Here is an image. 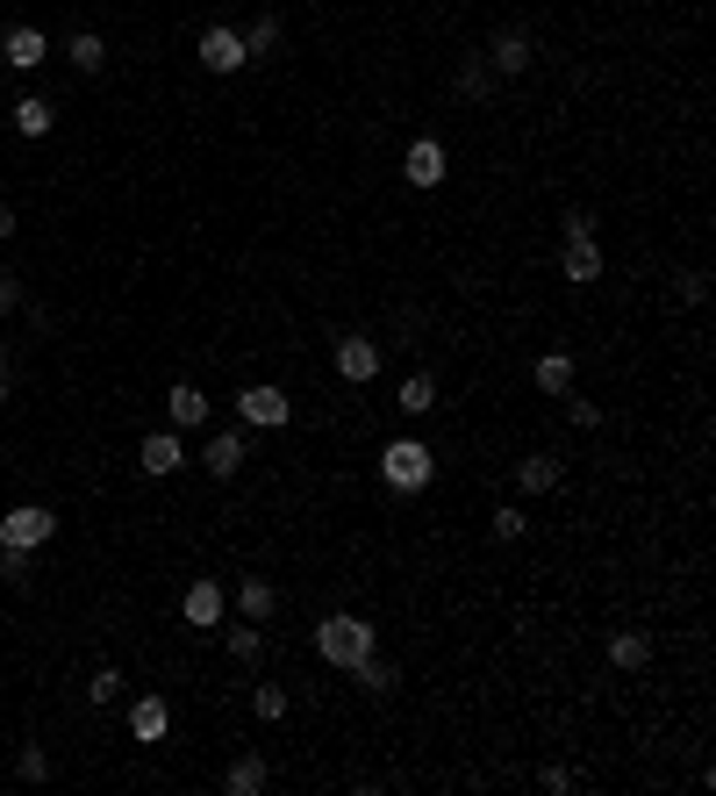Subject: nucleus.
<instances>
[{
  "label": "nucleus",
  "mask_w": 716,
  "mask_h": 796,
  "mask_svg": "<svg viewBox=\"0 0 716 796\" xmlns=\"http://www.w3.org/2000/svg\"><path fill=\"white\" fill-rule=\"evenodd\" d=\"M137 467L151 474V481L180 474V467H187V445H180V431H151V438H144V452H137Z\"/></svg>",
  "instance_id": "6e6552de"
},
{
  "label": "nucleus",
  "mask_w": 716,
  "mask_h": 796,
  "mask_svg": "<svg viewBox=\"0 0 716 796\" xmlns=\"http://www.w3.org/2000/svg\"><path fill=\"white\" fill-rule=\"evenodd\" d=\"M86 696H94V710H101V703H115V696H122V675H115V668H101V675H94V689H86Z\"/></svg>",
  "instance_id": "7c9ffc66"
},
{
  "label": "nucleus",
  "mask_w": 716,
  "mask_h": 796,
  "mask_svg": "<svg viewBox=\"0 0 716 796\" xmlns=\"http://www.w3.org/2000/svg\"><path fill=\"white\" fill-rule=\"evenodd\" d=\"M201 65L208 72H244V65H251V58H244V36L222 29V22H215V29H201Z\"/></svg>",
  "instance_id": "9d476101"
},
{
  "label": "nucleus",
  "mask_w": 716,
  "mask_h": 796,
  "mask_svg": "<svg viewBox=\"0 0 716 796\" xmlns=\"http://www.w3.org/2000/svg\"><path fill=\"white\" fill-rule=\"evenodd\" d=\"M258 653H266V632H258V624H251V617H244V624H237V632H230V660H237V668H251V660H258Z\"/></svg>",
  "instance_id": "a878e982"
},
{
  "label": "nucleus",
  "mask_w": 716,
  "mask_h": 796,
  "mask_svg": "<svg viewBox=\"0 0 716 796\" xmlns=\"http://www.w3.org/2000/svg\"><path fill=\"white\" fill-rule=\"evenodd\" d=\"M0 58H8L15 72H36L44 58H51V44H44V29H36V22H15V29L0 36Z\"/></svg>",
  "instance_id": "0eeeda50"
},
{
  "label": "nucleus",
  "mask_w": 716,
  "mask_h": 796,
  "mask_svg": "<svg viewBox=\"0 0 716 796\" xmlns=\"http://www.w3.org/2000/svg\"><path fill=\"white\" fill-rule=\"evenodd\" d=\"M0 574H8V581H22V574H29V553H15V546H0Z\"/></svg>",
  "instance_id": "473e14b6"
},
{
  "label": "nucleus",
  "mask_w": 716,
  "mask_h": 796,
  "mask_svg": "<svg viewBox=\"0 0 716 796\" xmlns=\"http://www.w3.org/2000/svg\"><path fill=\"white\" fill-rule=\"evenodd\" d=\"M51 101H44V94H29V101H15V130L22 137H51Z\"/></svg>",
  "instance_id": "4be33fe9"
},
{
  "label": "nucleus",
  "mask_w": 716,
  "mask_h": 796,
  "mask_svg": "<svg viewBox=\"0 0 716 796\" xmlns=\"http://www.w3.org/2000/svg\"><path fill=\"white\" fill-rule=\"evenodd\" d=\"M165 732H172V703H165V696H137V703H129V739L158 746Z\"/></svg>",
  "instance_id": "1a4fd4ad"
},
{
  "label": "nucleus",
  "mask_w": 716,
  "mask_h": 796,
  "mask_svg": "<svg viewBox=\"0 0 716 796\" xmlns=\"http://www.w3.org/2000/svg\"><path fill=\"white\" fill-rule=\"evenodd\" d=\"M58 538V517L44 502H15L8 517H0V546H15V553H36V546H51Z\"/></svg>",
  "instance_id": "7ed1b4c3"
},
{
  "label": "nucleus",
  "mask_w": 716,
  "mask_h": 796,
  "mask_svg": "<svg viewBox=\"0 0 716 796\" xmlns=\"http://www.w3.org/2000/svg\"><path fill=\"white\" fill-rule=\"evenodd\" d=\"M165 416L180 424V431H194V424H208V395H201L194 381H180V388L165 395Z\"/></svg>",
  "instance_id": "f3484780"
},
{
  "label": "nucleus",
  "mask_w": 716,
  "mask_h": 796,
  "mask_svg": "<svg viewBox=\"0 0 716 796\" xmlns=\"http://www.w3.org/2000/svg\"><path fill=\"white\" fill-rule=\"evenodd\" d=\"M237 416L251 424V431H280V424H294V402H287V388H244L237 395Z\"/></svg>",
  "instance_id": "20e7f679"
},
{
  "label": "nucleus",
  "mask_w": 716,
  "mask_h": 796,
  "mask_svg": "<svg viewBox=\"0 0 716 796\" xmlns=\"http://www.w3.org/2000/svg\"><path fill=\"white\" fill-rule=\"evenodd\" d=\"M251 718L280 725V718H287V689H273V682H266V689H251Z\"/></svg>",
  "instance_id": "c85d7f7f"
},
{
  "label": "nucleus",
  "mask_w": 716,
  "mask_h": 796,
  "mask_svg": "<svg viewBox=\"0 0 716 796\" xmlns=\"http://www.w3.org/2000/svg\"><path fill=\"white\" fill-rule=\"evenodd\" d=\"M0 409H8V381H0Z\"/></svg>",
  "instance_id": "58836bf2"
},
{
  "label": "nucleus",
  "mask_w": 716,
  "mask_h": 796,
  "mask_svg": "<svg viewBox=\"0 0 716 796\" xmlns=\"http://www.w3.org/2000/svg\"><path fill=\"white\" fill-rule=\"evenodd\" d=\"M8 309H22V280L15 273H0V316H8Z\"/></svg>",
  "instance_id": "f704fd0d"
},
{
  "label": "nucleus",
  "mask_w": 716,
  "mask_h": 796,
  "mask_svg": "<svg viewBox=\"0 0 716 796\" xmlns=\"http://www.w3.org/2000/svg\"><path fill=\"white\" fill-rule=\"evenodd\" d=\"M645 660H652V639H645V632H616V639H609V668H624V675H638Z\"/></svg>",
  "instance_id": "a211bd4d"
},
{
  "label": "nucleus",
  "mask_w": 716,
  "mask_h": 796,
  "mask_svg": "<svg viewBox=\"0 0 716 796\" xmlns=\"http://www.w3.org/2000/svg\"><path fill=\"white\" fill-rule=\"evenodd\" d=\"M72 65H79V72H101L108 65V44H101V36H94V29H79V36H72Z\"/></svg>",
  "instance_id": "393cba45"
},
{
  "label": "nucleus",
  "mask_w": 716,
  "mask_h": 796,
  "mask_svg": "<svg viewBox=\"0 0 716 796\" xmlns=\"http://www.w3.org/2000/svg\"><path fill=\"white\" fill-rule=\"evenodd\" d=\"M351 675H358V689H366V696H387V689H394V668H387L380 653H366V660L351 668Z\"/></svg>",
  "instance_id": "b1692460"
},
{
  "label": "nucleus",
  "mask_w": 716,
  "mask_h": 796,
  "mask_svg": "<svg viewBox=\"0 0 716 796\" xmlns=\"http://www.w3.org/2000/svg\"><path fill=\"white\" fill-rule=\"evenodd\" d=\"M559 237H595V216H588V208H566V216H559Z\"/></svg>",
  "instance_id": "2f4dec72"
},
{
  "label": "nucleus",
  "mask_w": 716,
  "mask_h": 796,
  "mask_svg": "<svg viewBox=\"0 0 716 796\" xmlns=\"http://www.w3.org/2000/svg\"><path fill=\"white\" fill-rule=\"evenodd\" d=\"M180 610H187V624H194V632H215V624H222V610H230V596H222V581H215V574H194V581H187V603H180Z\"/></svg>",
  "instance_id": "423d86ee"
},
{
  "label": "nucleus",
  "mask_w": 716,
  "mask_h": 796,
  "mask_svg": "<svg viewBox=\"0 0 716 796\" xmlns=\"http://www.w3.org/2000/svg\"><path fill=\"white\" fill-rule=\"evenodd\" d=\"M201 467L215 474V481H230V474L244 467V431H215V438H208V452H201Z\"/></svg>",
  "instance_id": "dca6fc26"
},
{
  "label": "nucleus",
  "mask_w": 716,
  "mask_h": 796,
  "mask_svg": "<svg viewBox=\"0 0 716 796\" xmlns=\"http://www.w3.org/2000/svg\"><path fill=\"white\" fill-rule=\"evenodd\" d=\"M280 44V15H258L251 29H244V58H266Z\"/></svg>",
  "instance_id": "bb28decb"
},
{
  "label": "nucleus",
  "mask_w": 716,
  "mask_h": 796,
  "mask_svg": "<svg viewBox=\"0 0 716 796\" xmlns=\"http://www.w3.org/2000/svg\"><path fill=\"white\" fill-rule=\"evenodd\" d=\"M15 237V208H0V244Z\"/></svg>",
  "instance_id": "e433bc0d"
},
{
  "label": "nucleus",
  "mask_w": 716,
  "mask_h": 796,
  "mask_svg": "<svg viewBox=\"0 0 716 796\" xmlns=\"http://www.w3.org/2000/svg\"><path fill=\"white\" fill-rule=\"evenodd\" d=\"M0 381H8V345H0Z\"/></svg>",
  "instance_id": "4c0bfd02"
},
{
  "label": "nucleus",
  "mask_w": 716,
  "mask_h": 796,
  "mask_svg": "<svg viewBox=\"0 0 716 796\" xmlns=\"http://www.w3.org/2000/svg\"><path fill=\"white\" fill-rule=\"evenodd\" d=\"M15 775L22 782H44V775H51V754H44V746H22V754H15Z\"/></svg>",
  "instance_id": "c756f323"
},
{
  "label": "nucleus",
  "mask_w": 716,
  "mask_h": 796,
  "mask_svg": "<svg viewBox=\"0 0 716 796\" xmlns=\"http://www.w3.org/2000/svg\"><path fill=\"white\" fill-rule=\"evenodd\" d=\"M566 416H573L580 431H595V424H602V402H573V409H566Z\"/></svg>",
  "instance_id": "c9c22d12"
},
{
  "label": "nucleus",
  "mask_w": 716,
  "mask_h": 796,
  "mask_svg": "<svg viewBox=\"0 0 716 796\" xmlns=\"http://www.w3.org/2000/svg\"><path fill=\"white\" fill-rule=\"evenodd\" d=\"M380 481H387L394 495H423V488L437 481V452H430L423 438H387V452H380Z\"/></svg>",
  "instance_id": "f03ea898"
},
{
  "label": "nucleus",
  "mask_w": 716,
  "mask_h": 796,
  "mask_svg": "<svg viewBox=\"0 0 716 796\" xmlns=\"http://www.w3.org/2000/svg\"><path fill=\"white\" fill-rule=\"evenodd\" d=\"M559 273L573 280V287L602 280V244H595V237H566V252H559Z\"/></svg>",
  "instance_id": "f8f14e48"
},
{
  "label": "nucleus",
  "mask_w": 716,
  "mask_h": 796,
  "mask_svg": "<svg viewBox=\"0 0 716 796\" xmlns=\"http://www.w3.org/2000/svg\"><path fill=\"white\" fill-rule=\"evenodd\" d=\"M222 789H230V796H266V789H273V768L258 761V754H237L230 775H222Z\"/></svg>",
  "instance_id": "4468645a"
},
{
  "label": "nucleus",
  "mask_w": 716,
  "mask_h": 796,
  "mask_svg": "<svg viewBox=\"0 0 716 796\" xmlns=\"http://www.w3.org/2000/svg\"><path fill=\"white\" fill-rule=\"evenodd\" d=\"M487 531H495V538H502V546H516V538H523V531H530V517H523V510H516V502H502L495 517H487Z\"/></svg>",
  "instance_id": "cd10ccee"
},
{
  "label": "nucleus",
  "mask_w": 716,
  "mask_h": 796,
  "mask_svg": "<svg viewBox=\"0 0 716 796\" xmlns=\"http://www.w3.org/2000/svg\"><path fill=\"white\" fill-rule=\"evenodd\" d=\"M487 65H495V79H516V72H530V36H523V29H502L495 44H487Z\"/></svg>",
  "instance_id": "ddd939ff"
},
{
  "label": "nucleus",
  "mask_w": 716,
  "mask_h": 796,
  "mask_svg": "<svg viewBox=\"0 0 716 796\" xmlns=\"http://www.w3.org/2000/svg\"><path fill=\"white\" fill-rule=\"evenodd\" d=\"M237 610H244V617H251V624H266V617H273V610H280L273 581H258V574H251V581H244V589H237Z\"/></svg>",
  "instance_id": "aec40b11"
},
{
  "label": "nucleus",
  "mask_w": 716,
  "mask_h": 796,
  "mask_svg": "<svg viewBox=\"0 0 716 796\" xmlns=\"http://www.w3.org/2000/svg\"><path fill=\"white\" fill-rule=\"evenodd\" d=\"M394 409H402V416H430V409H437V373H409Z\"/></svg>",
  "instance_id": "6ab92c4d"
},
{
  "label": "nucleus",
  "mask_w": 716,
  "mask_h": 796,
  "mask_svg": "<svg viewBox=\"0 0 716 796\" xmlns=\"http://www.w3.org/2000/svg\"><path fill=\"white\" fill-rule=\"evenodd\" d=\"M487 94H495V65H487V58H466L459 65V101H487Z\"/></svg>",
  "instance_id": "412c9836"
},
{
  "label": "nucleus",
  "mask_w": 716,
  "mask_h": 796,
  "mask_svg": "<svg viewBox=\"0 0 716 796\" xmlns=\"http://www.w3.org/2000/svg\"><path fill=\"white\" fill-rule=\"evenodd\" d=\"M538 388H545V395H566V388H573V352H545V359H538Z\"/></svg>",
  "instance_id": "5701e85b"
},
{
  "label": "nucleus",
  "mask_w": 716,
  "mask_h": 796,
  "mask_svg": "<svg viewBox=\"0 0 716 796\" xmlns=\"http://www.w3.org/2000/svg\"><path fill=\"white\" fill-rule=\"evenodd\" d=\"M402 180H409V187H444V144L437 137H416L409 158H402Z\"/></svg>",
  "instance_id": "9b49d317"
},
{
  "label": "nucleus",
  "mask_w": 716,
  "mask_h": 796,
  "mask_svg": "<svg viewBox=\"0 0 716 796\" xmlns=\"http://www.w3.org/2000/svg\"><path fill=\"white\" fill-rule=\"evenodd\" d=\"M316 653H323L330 668H344V675H351L366 653H380V632L366 617H351V610H337V617L316 624Z\"/></svg>",
  "instance_id": "f257e3e1"
},
{
  "label": "nucleus",
  "mask_w": 716,
  "mask_h": 796,
  "mask_svg": "<svg viewBox=\"0 0 716 796\" xmlns=\"http://www.w3.org/2000/svg\"><path fill=\"white\" fill-rule=\"evenodd\" d=\"M538 782H545V789H559V796H566V789H573V768H559V761H552V768H538Z\"/></svg>",
  "instance_id": "72a5a7b5"
},
{
  "label": "nucleus",
  "mask_w": 716,
  "mask_h": 796,
  "mask_svg": "<svg viewBox=\"0 0 716 796\" xmlns=\"http://www.w3.org/2000/svg\"><path fill=\"white\" fill-rule=\"evenodd\" d=\"M330 359H337V373H344L351 388H366V381L380 373V359H387V352H380L366 330H351V338H337V352H330Z\"/></svg>",
  "instance_id": "39448f33"
},
{
  "label": "nucleus",
  "mask_w": 716,
  "mask_h": 796,
  "mask_svg": "<svg viewBox=\"0 0 716 796\" xmlns=\"http://www.w3.org/2000/svg\"><path fill=\"white\" fill-rule=\"evenodd\" d=\"M559 474H566L559 452H530L523 467H516V481H523V495H552V488H559Z\"/></svg>",
  "instance_id": "2eb2a0df"
}]
</instances>
